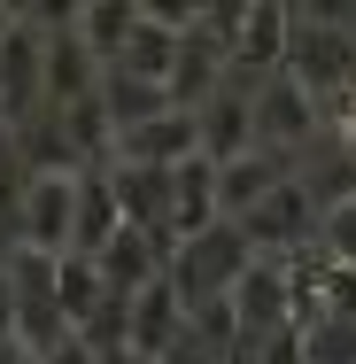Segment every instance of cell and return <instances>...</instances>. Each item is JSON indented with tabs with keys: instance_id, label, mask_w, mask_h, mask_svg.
I'll return each instance as SVG.
<instances>
[{
	"instance_id": "cell-10",
	"label": "cell",
	"mask_w": 356,
	"mask_h": 364,
	"mask_svg": "<svg viewBox=\"0 0 356 364\" xmlns=\"http://www.w3.org/2000/svg\"><path fill=\"white\" fill-rule=\"evenodd\" d=\"M101 85H109V70H101V55L77 39L70 23L47 31V109H77V101H93Z\"/></svg>"
},
{
	"instance_id": "cell-5",
	"label": "cell",
	"mask_w": 356,
	"mask_h": 364,
	"mask_svg": "<svg viewBox=\"0 0 356 364\" xmlns=\"http://www.w3.org/2000/svg\"><path fill=\"white\" fill-rule=\"evenodd\" d=\"M318 140V101L294 85V77H264L256 85V147H271V155H294V147Z\"/></svg>"
},
{
	"instance_id": "cell-7",
	"label": "cell",
	"mask_w": 356,
	"mask_h": 364,
	"mask_svg": "<svg viewBox=\"0 0 356 364\" xmlns=\"http://www.w3.org/2000/svg\"><path fill=\"white\" fill-rule=\"evenodd\" d=\"M178 333H186V302L171 294V279H155V287H140L132 302H124V349H132V357L163 364Z\"/></svg>"
},
{
	"instance_id": "cell-6",
	"label": "cell",
	"mask_w": 356,
	"mask_h": 364,
	"mask_svg": "<svg viewBox=\"0 0 356 364\" xmlns=\"http://www.w3.org/2000/svg\"><path fill=\"white\" fill-rule=\"evenodd\" d=\"M286 39H294V8H279V0H248V8H240V31H232V70L279 77L286 70Z\"/></svg>"
},
{
	"instance_id": "cell-22",
	"label": "cell",
	"mask_w": 356,
	"mask_h": 364,
	"mask_svg": "<svg viewBox=\"0 0 356 364\" xmlns=\"http://www.w3.org/2000/svg\"><path fill=\"white\" fill-rule=\"evenodd\" d=\"M0 349H16V287H8V272H0Z\"/></svg>"
},
{
	"instance_id": "cell-18",
	"label": "cell",
	"mask_w": 356,
	"mask_h": 364,
	"mask_svg": "<svg viewBox=\"0 0 356 364\" xmlns=\"http://www.w3.org/2000/svg\"><path fill=\"white\" fill-rule=\"evenodd\" d=\"M302 357L310 364H356V318H310L302 326Z\"/></svg>"
},
{
	"instance_id": "cell-11",
	"label": "cell",
	"mask_w": 356,
	"mask_h": 364,
	"mask_svg": "<svg viewBox=\"0 0 356 364\" xmlns=\"http://www.w3.org/2000/svg\"><path fill=\"white\" fill-rule=\"evenodd\" d=\"M232 155H256V93L225 77V93L202 109V163H232Z\"/></svg>"
},
{
	"instance_id": "cell-3",
	"label": "cell",
	"mask_w": 356,
	"mask_h": 364,
	"mask_svg": "<svg viewBox=\"0 0 356 364\" xmlns=\"http://www.w3.org/2000/svg\"><path fill=\"white\" fill-rule=\"evenodd\" d=\"M70 225H77V171H39L23 178V210H16V240L39 256H70Z\"/></svg>"
},
{
	"instance_id": "cell-20",
	"label": "cell",
	"mask_w": 356,
	"mask_h": 364,
	"mask_svg": "<svg viewBox=\"0 0 356 364\" xmlns=\"http://www.w3.org/2000/svg\"><path fill=\"white\" fill-rule=\"evenodd\" d=\"M256 364H310V357H302V326L264 333V341H256Z\"/></svg>"
},
{
	"instance_id": "cell-8",
	"label": "cell",
	"mask_w": 356,
	"mask_h": 364,
	"mask_svg": "<svg viewBox=\"0 0 356 364\" xmlns=\"http://www.w3.org/2000/svg\"><path fill=\"white\" fill-rule=\"evenodd\" d=\"M194 155H202V117H186V109L155 117L140 132H117V163H140V171H178Z\"/></svg>"
},
{
	"instance_id": "cell-2",
	"label": "cell",
	"mask_w": 356,
	"mask_h": 364,
	"mask_svg": "<svg viewBox=\"0 0 356 364\" xmlns=\"http://www.w3.org/2000/svg\"><path fill=\"white\" fill-rule=\"evenodd\" d=\"M240 232H248V248H256L264 264H294V248H318V202H310V186L286 178L271 202H256V210L240 218Z\"/></svg>"
},
{
	"instance_id": "cell-24",
	"label": "cell",
	"mask_w": 356,
	"mask_h": 364,
	"mask_svg": "<svg viewBox=\"0 0 356 364\" xmlns=\"http://www.w3.org/2000/svg\"><path fill=\"white\" fill-rule=\"evenodd\" d=\"M8 31H16V8H0V47H8Z\"/></svg>"
},
{
	"instance_id": "cell-23",
	"label": "cell",
	"mask_w": 356,
	"mask_h": 364,
	"mask_svg": "<svg viewBox=\"0 0 356 364\" xmlns=\"http://www.w3.org/2000/svg\"><path fill=\"white\" fill-rule=\"evenodd\" d=\"M47 364H101V357H93V341H63V349H55Z\"/></svg>"
},
{
	"instance_id": "cell-25",
	"label": "cell",
	"mask_w": 356,
	"mask_h": 364,
	"mask_svg": "<svg viewBox=\"0 0 356 364\" xmlns=\"http://www.w3.org/2000/svg\"><path fill=\"white\" fill-rule=\"evenodd\" d=\"M0 132H8V101H0Z\"/></svg>"
},
{
	"instance_id": "cell-16",
	"label": "cell",
	"mask_w": 356,
	"mask_h": 364,
	"mask_svg": "<svg viewBox=\"0 0 356 364\" xmlns=\"http://www.w3.org/2000/svg\"><path fill=\"white\" fill-rule=\"evenodd\" d=\"M101 109H109V132H140V124H155V117H171V85L109 77V85H101Z\"/></svg>"
},
{
	"instance_id": "cell-9",
	"label": "cell",
	"mask_w": 356,
	"mask_h": 364,
	"mask_svg": "<svg viewBox=\"0 0 356 364\" xmlns=\"http://www.w3.org/2000/svg\"><path fill=\"white\" fill-rule=\"evenodd\" d=\"M286 178V155H271V147H256V155H232V163H217V210H225V225H240L256 202H271Z\"/></svg>"
},
{
	"instance_id": "cell-12",
	"label": "cell",
	"mask_w": 356,
	"mask_h": 364,
	"mask_svg": "<svg viewBox=\"0 0 356 364\" xmlns=\"http://www.w3.org/2000/svg\"><path fill=\"white\" fill-rule=\"evenodd\" d=\"M117 232H124V210H117L109 163H93V171H77V225H70V256H101Z\"/></svg>"
},
{
	"instance_id": "cell-1",
	"label": "cell",
	"mask_w": 356,
	"mask_h": 364,
	"mask_svg": "<svg viewBox=\"0 0 356 364\" xmlns=\"http://www.w3.org/2000/svg\"><path fill=\"white\" fill-rule=\"evenodd\" d=\"M248 264H256L248 232H240V225H210L202 240H178V248H171V272H163V279H171V294H178L186 318H194L202 302H225V294L240 287Z\"/></svg>"
},
{
	"instance_id": "cell-13",
	"label": "cell",
	"mask_w": 356,
	"mask_h": 364,
	"mask_svg": "<svg viewBox=\"0 0 356 364\" xmlns=\"http://www.w3.org/2000/svg\"><path fill=\"white\" fill-rule=\"evenodd\" d=\"M210 225H225V210H217V163H178L171 171V240H202Z\"/></svg>"
},
{
	"instance_id": "cell-21",
	"label": "cell",
	"mask_w": 356,
	"mask_h": 364,
	"mask_svg": "<svg viewBox=\"0 0 356 364\" xmlns=\"http://www.w3.org/2000/svg\"><path fill=\"white\" fill-rule=\"evenodd\" d=\"M163 364H225V357H217L210 341H194V333H178V341H171V357H163Z\"/></svg>"
},
{
	"instance_id": "cell-14",
	"label": "cell",
	"mask_w": 356,
	"mask_h": 364,
	"mask_svg": "<svg viewBox=\"0 0 356 364\" xmlns=\"http://www.w3.org/2000/svg\"><path fill=\"white\" fill-rule=\"evenodd\" d=\"M178 39H186V31H171L163 16H147V0H140V23H132V39L117 47L109 77H147V85H171V63H178Z\"/></svg>"
},
{
	"instance_id": "cell-15",
	"label": "cell",
	"mask_w": 356,
	"mask_h": 364,
	"mask_svg": "<svg viewBox=\"0 0 356 364\" xmlns=\"http://www.w3.org/2000/svg\"><path fill=\"white\" fill-rule=\"evenodd\" d=\"M55 294H63V318H70V333H93V318L109 310V279H101V264H93V256H63V272H55Z\"/></svg>"
},
{
	"instance_id": "cell-19",
	"label": "cell",
	"mask_w": 356,
	"mask_h": 364,
	"mask_svg": "<svg viewBox=\"0 0 356 364\" xmlns=\"http://www.w3.org/2000/svg\"><path fill=\"white\" fill-rule=\"evenodd\" d=\"M318 256L356 272V202H341V210H325V218H318Z\"/></svg>"
},
{
	"instance_id": "cell-17",
	"label": "cell",
	"mask_w": 356,
	"mask_h": 364,
	"mask_svg": "<svg viewBox=\"0 0 356 364\" xmlns=\"http://www.w3.org/2000/svg\"><path fill=\"white\" fill-rule=\"evenodd\" d=\"M132 23H140V0H85L70 16V31L101 55V63H117V47L132 39Z\"/></svg>"
},
{
	"instance_id": "cell-4",
	"label": "cell",
	"mask_w": 356,
	"mask_h": 364,
	"mask_svg": "<svg viewBox=\"0 0 356 364\" xmlns=\"http://www.w3.org/2000/svg\"><path fill=\"white\" fill-rule=\"evenodd\" d=\"M171 248H178L171 232H155V225H124V232H117L93 264H101V279H109V294H117V302H132L140 287H155V279L171 272Z\"/></svg>"
}]
</instances>
